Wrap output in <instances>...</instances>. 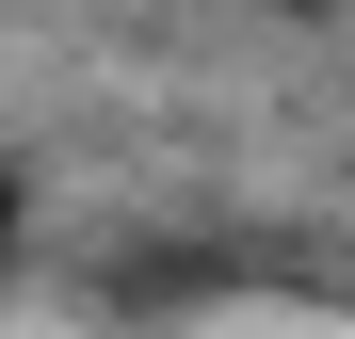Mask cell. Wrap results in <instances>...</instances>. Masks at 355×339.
Listing matches in <instances>:
<instances>
[{
  "mask_svg": "<svg viewBox=\"0 0 355 339\" xmlns=\"http://www.w3.org/2000/svg\"><path fill=\"white\" fill-rule=\"evenodd\" d=\"M0 259H17V178H0Z\"/></svg>",
  "mask_w": 355,
  "mask_h": 339,
  "instance_id": "1",
  "label": "cell"
}]
</instances>
